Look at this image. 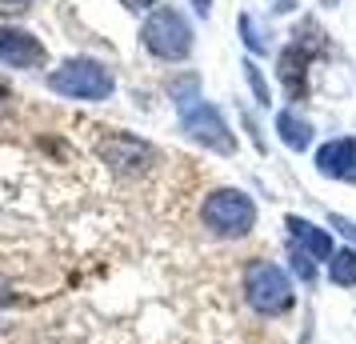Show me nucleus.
<instances>
[{
    "mask_svg": "<svg viewBox=\"0 0 356 344\" xmlns=\"http://www.w3.org/2000/svg\"><path fill=\"white\" fill-rule=\"evenodd\" d=\"M241 293H244V304L257 312L260 320H289L296 312V280H292V272L284 264L264 261V256L244 264Z\"/></svg>",
    "mask_w": 356,
    "mask_h": 344,
    "instance_id": "1",
    "label": "nucleus"
},
{
    "mask_svg": "<svg viewBox=\"0 0 356 344\" xmlns=\"http://www.w3.org/2000/svg\"><path fill=\"white\" fill-rule=\"evenodd\" d=\"M257 220V200L241 188H212L200 200V224L216 240H244V236H252Z\"/></svg>",
    "mask_w": 356,
    "mask_h": 344,
    "instance_id": "2",
    "label": "nucleus"
},
{
    "mask_svg": "<svg viewBox=\"0 0 356 344\" xmlns=\"http://www.w3.org/2000/svg\"><path fill=\"white\" fill-rule=\"evenodd\" d=\"M49 88L56 97H72V100H108L116 81L97 60H68L49 76Z\"/></svg>",
    "mask_w": 356,
    "mask_h": 344,
    "instance_id": "3",
    "label": "nucleus"
},
{
    "mask_svg": "<svg viewBox=\"0 0 356 344\" xmlns=\"http://www.w3.org/2000/svg\"><path fill=\"white\" fill-rule=\"evenodd\" d=\"M145 49L161 60H184L193 52V28L188 20L180 17L177 8H156L152 17L145 20Z\"/></svg>",
    "mask_w": 356,
    "mask_h": 344,
    "instance_id": "4",
    "label": "nucleus"
},
{
    "mask_svg": "<svg viewBox=\"0 0 356 344\" xmlns=\"http://www.w3.org/2000/svg\"><path fill=\"white\" fill-rule=\"evenodd\" d=\"M180 124H184V132L193 136L196 145L212 148V152H225V156L236 152V136L228 129V120L220 116L216 104H209V100H193V104L180 100Z\"/></svg>",
    "mask_w": 356,
    "mask_h": 344,
    "instance_id": "5",
    "label": "nucleus"
},
{
    "mask_svg": "<svg viewBox=\"0 0 356 344\" xmlns=\"http://www.w3.org/2000/svg\"><path fill=\"white\" fill-rule=\"evenodd\" d=\"M97 156L120 177H140L156 164V148L140 136H129V132H108L97 145Z\"/></svg>",
    "mask_w": 356,
    "mask_h": 344,
    "instance_id": "6",
    "label": "nucleus"
},
{
    "mask_svg": "<svg viewBox=\"0 0 356 344\" xmlns=\"http://www.w3.org/2000/svg\"><path fill=\"white\" fill-rule=\"evenodd\" d=\"M284 240H289L292 248L308 252L316 264H328L332 252L340 248L332 232L321 229V224H312V220H305V216H284Z\"/></svg>",
    "mask_w": 356,
    "mask_h": 344,
    "instance_id": "7",
    "label": "nucleus"
},
{
    "mask_svg": "<svg viewBox=\"0 0 356 344\" xmlns=\"http://www.w3.org/2000/svg\"><path fill=\"white\" fill-rule=\"evenodd\" d=\"M44 44L24 28H0V65L8 68H40L44 65Z\"/></svg>",
    "mask_w": 356,
    "mask_h": 344,
    "instance_id": "8",
    "label": "nucleus"
},
{
    "mask_svg": "<svg viewBox=\"0 0 356 344\" xmlns=\"http://www.w3.org/2000/svg\"><path fill=\"white\" fill-rule=\"evenodd\" d=\"M316 172L328 177V181H353V172H356V140L353 136L324 140L316 148Z\"/></svg>",
    "mask_w": 356,
    "mask_h": 344,
    "instance_id": "9",
    "label": "nucleus"
},
{
    "mask_svg": "<svg viewBox=\"0 0 356 344\" xmlns=\"http://www.w3.org/2000/svg\"><path fill=\"white\" fill-rule=\"evenodd\" d=\"M324 277H328V284L332 288H356V248L353 245H340L337 252H332V261L324 264Z\"/></svg>",
    "mask_w": 356,
    "mask_h": 344,
    "instance_id": "10",
    "label": "nucleus"
},
{
    "mask_svg": "<svg viewBox=\"0 0 356 344\" xmlns=\"http://www.w3.org/2000/svg\"><path fill=\"white\" fill-rule=\"evenodd\" d=\"M276 132H280V140L292 148V152H305L312 145V124H308L300 113H280L276 116Z\"/></svg>",
    "mask_w": 356,
    "mask_h": 344,
    "instance_id": "11",
    "label": "nucleus"
},
{
    "mask_svg": "<svg viewBox=\"0 0 356 344\" xmlns=\"http://www.w3.org/2000/svg\"><path fill=\"white\" fill-rule=\"evenodd\" d=\"M292 272V280L296 284H305V288H316V280H321V264L312 261L308 252H300V248H292L289 245V264H284Z\"/></svg>",
    "mask_w": 356,
    "mask_h": 344,
    "instance_id": "12",
    "label": "nucleus"
},
{
    "mask_svg": "<svg viewBox=\"0 0 356 344\" xmlns=\"http://www.w3.org/2000/svg\"><path fill=\"white\" fill-rule=\"evenodd\" d=\"M29 8V0H0V17H17Z\"/></svg>",
    "mask_w": 356,
    "mask_h": 344,
    "instance_id": "13",
    "label": "nucleus"
},
{
    "mask_svg": "<svg viewBox=\"0 0 356 344\" xmlns=\"http://www.w3.org/2000/svg\"><path fill=\"white\" fill-rule=\"evenodd\" d=\"M124 4H129V8H148L152 0H124Z\"/></svg>",
    "mask_w": 356,
    "mask_h": 344,
    "instance_id": "14",
    "label": "nucleus"
}]
</instances>
